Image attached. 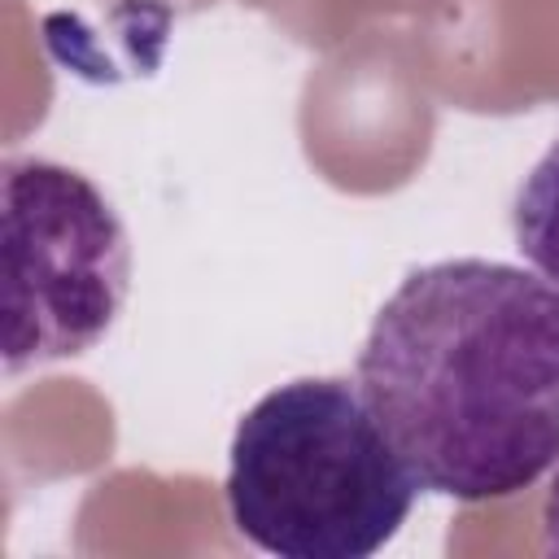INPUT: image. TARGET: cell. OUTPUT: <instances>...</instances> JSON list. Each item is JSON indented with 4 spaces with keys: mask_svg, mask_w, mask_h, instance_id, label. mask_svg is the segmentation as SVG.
<instances>
[{
    "mask_svg": "<svg viewBox=\"0 0 559 559\" xmlns=\"http://www.w3.org/2000/svg\"><path fill=\"white\" fill-rule=\"evenodd\" d=\"M419 480L358 384L306 376L262 393L231 437V528L280 559H367L406 524Z\"/></svg>",
    "mask_w": 559,
    "mask_h": 559,
    "instance_id": "obj_2",
    "label": "cell"
},
{
    "mask_svg": "<svg viewBox=\"0 0 559 559\" xmlns=\"http://www.w3.org/2000/svg\"><path fill=\"white\" fill-rule=\"evenodd\" d=\"M354 384L419 489L511 498L559 463V293L493 258L415 266L376 310Z\"/></svg>",
    "mask_w": 559,
    "mask_h": 559,
    "instance_id": "obj_1",
    "label": "cell"
},
{
    "mask_svg": "<svg viewBox=\"0 0 559 559\" xmlns=\"http://www.w3.org/2000/svg\"><path fill=\"white\" fill-rule=\"evenodd\" d=\"M542 550L546 555H559V472L546 489V502H542Z\"/></svg>",
    "mask_w": 559,
    "mask_h": 559,
    "instance_id": "obj_5",
    "label": "cell"
},
{
    "mask_svg": "<svg viewBox=\"0 0 559 559\" xmlns=\"http://www.w3.org/2000/svg\"><path fill=\"white\" fill-rule=\"evenodd\" d=\"M511 231L524 262L559 293V140L524 175L511 205Z\"/></svg>",
    "mask_w": 559,
    "mask_h": 559,
    "instance_id": "obj_4",
    "label": "cell"
},
{
    "mask_svg": "<svg viewBox=\"0 0 559 559\" xmlns=\"http://www.w3.org/2000/svg\"><path fill=\"white\" fill-rule=\"evenodd\" d=\"M4 367L87 354L131 288V240L109 197L74 166L9 157L0 170Z\"/></svg>",
    "mask_w": 559,
    "mask_h": 559,
    "instance_id": "obj_3",
    "label": "cell"
}]
</instances>
